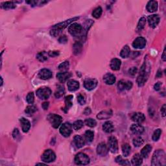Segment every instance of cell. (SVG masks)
I'll list each match as a JSON object with an SVG mask.
<instances>
[{
    "mask_svg": "<svg viewBox=\"0 0 166 166\" xmlns=\"http://www.w3.org/2000/svg\"><path fill=\"white\" fill-rule=\"evenodd\" d=\"M67 88L70 92H74L79 88V83L75 80H71L67 82Z\"/></svg>",
    "mask_w": 166,
    "mask_h": 166,
    "instance_id": "cell-22",
    "label": "cell"
},
{
    "mask_svg": "<svg viewBox=\"0 0 166 166\" xmlns=\"http://www.w3.org/2000/svg\"><path fill=\"white\" fill-rule=\"evenodd\" d=\"M72 77V74L67 72H60L57 74V78L60 83H64Z\"/></svg>",
    "mask_w": 166,
    "mask_h": 166,
    "instance_id": "cell-17",
    "label": "cell"
},
{
    "mask_svg": "<svg viewBox=\"0 0 166 166\" xmlns=\"http://www.w3.org/2000/svg\"><path fill=\"white\" fill-rule=\"evenodd\" d=\"M84 114H85V115H89V114H91V109L88 108V107H87L85 108V110H84Z\"/></svg>",
    "mask_w": 166,
    "mask_h": 166,
    "instance_id": "cell-56",
    "label": "cell"
},
{
    "mask_svg": "<svg viewBox=\"0 0 166 166\" xmlns=\"http://www.w3.org/2000/svg\"><path fill=\"white\" fill-rule=\"evenodd\" d=\"M116 80V77H115L114 75L109 74V73L105 74L103 77L104 82H105V84H108V85H112V84L115 83Z\"/></svg>",
    "mask_w": 166,
    "mask_h": 166,
    "instance_id": "cell-21",
    "label": "cell"
},
{
    "mask_svg": "<svg viewBox=\"0 0 166 166\" xmlns=\"http://www.w3.org/2000/svg\"><path fill=\"white\" fill-rule=\"evenodd\" d=\"M19 122L21 123L22 129L24 133H27L31 128V123L29 121L24 117H22L19 119Z\"/></svg>",
    "mask_w": 166,
    "mask_h": 166,
    "instance_id": "cell-20",
    "label": "cell"
},
{
    "mask_svg": "<svg viewBox=\"0 0 166 166\" xmlns=\"http://www.w3.org/2000/svg\"><path fill=\"white\" fill-rule=\"evenodd\" d=\"M116 162L122 165H130L131 163L127 160H123L121 156H118L116 158Z\"/></svg>",
    "mask_w": 166,
    "mask_h": 166,
    "instance_id": "cell-39",
    "label": "cell"
},
{
    "mask_svg": "<svg viewBox=\"0 0 166 166\" xmlns=\"http://www.w3.org/2000/svg\"><path fill=\"white\" fill-rule=\"evenodd\" d=\"M52 72L48 69H42L38 73V77L42 80H47L52 77Z\"/></svg>",
    "mask_w": 166,
    "mask_h": 166,
    "instance_id": "cell-16",
    "label": "cell"
},
{
    "mask_svg": "<svg viewBox=\"0 0 166 166\" xmlns=\"http://www.w3.org/2000/svg\"><path fill=\"white\" fill-rule=\"evenodd\" d=\"M84 136H85V139L87 142L90 143L93 141L94 138V132L92 131H86L85 134H84Z\"/></svg>",
    "mask_w": 166,
    "mask_h": 166,
    "instance_id": "cell-36",
    "label": "cell"
},
{
    "mask_svg": "<svg viewBox=\"0 0 166 166\" xmlns=\"http://www.w3.org/2000/svg\"><path fill=\"white\" fill-rule=\"evenodd\" d=\"M161 134H162L161 129L160 128L156 129V130L154 132V133L153 134V137H152V138H153V141H154V142L158 141V140L160 139Z\"/></svg>",
    "mask_w": 166,
    "mask_h": 166,
    "instance_id": "cell-42",
    "label": "cell"
},
{
    "mask_svg": "<svg viewBox=\"0 0 166 166\" xmlns=\"http://www.w3.org/2000/svg\"><path fill=\"white\" fill-rule=\"evenodd\" d=\"M132 164L133 165H140L143 162L142 156L140 154H135L132 158Z\"/></svg>",
    "mask_w": 166,
    "mask_h": 166,
    "instance_id": "cell-27",
    "label": "cell"
},
{
    "mask_svg": "<svg viewBox=\"0 0 166 166\" xmlns=\"http://www.w3.org/2000/svg\"><path fill=\"white\" fill-rule=\"evenodd\" d=\"M103 131L106 133H111L114 131L113 123L111 122H106L103 125Z\"/></svg>",
    "mask_w": 166,
    "mask_h": 166,
    "instance_id": "cell-28",
    "label": "cell"
},
{
    "mask_svg": "<svg viewBox=\"0 0 166 166\" xmlns=\"http://www.w3.org/2000/svg\"><path fill=\"white\" fill-rule=\"evenodd\" d=\"M147 10L149 13L156 12L158 9V3L156 1H149L147 4Z\"/></svg>",
    "mask_w": 166,
    "mask_h": 166,
    "instance_id": "cell-24",
    "label": "cell"
},
{
    "mask_svg": "<svg viewBox=\"0 0 166 166\" xmlns=\"http://www.w3.org/2000/svg\"><path fill=\"white\" fill-rule=\"evenodd\" d=\"M64 92H65V90H64V87L62 86H58L57 90H56L55 93V96L56 98L58 99V98H60L61 97L63 96Z\"/></svg>",
    "mask_w": 166,
    "mask_h": 166,
    "instance_id": "cell-35",
    "label": "cell"
},
{
    "mask_svg": "<svg viewBox=\"0 0 166 166\" xmlns=\"http://www.w3.org/2000/svg\"><path fill=\"white\" fill-rule=\"evenodd\" d=\"M108 146L109 150L112 153H116L118 151L117 140L116 137L111 136L109 138L108 142Z\"/></svg>",
    "mask_w": 166,
    "mask_h": 166,
    "instance_id": "cell-10",
    "label": "cell"
},
{
    "mask_svg": "<svg viewBox=\"0 0 166 166\" xmlns=\"http://www.w3.org/2000/svg\"><path fill=\"white\" fill-rule=\"evenodd\" d=\"M131 147L128 143H125L122 145V153L123 156L125 157H127L131 153Z\"/></svg>",
    "mask_w": 166,
    "mask_h": 166,
    "instance_id": "cell-34",
    "label": "cell"
},
{
    "mask_svg": "<svg viewBox=\"0 0 166 166\" xmlns=\"http://www.w3.org/2000/svg\"><path fill=\"white\" fill-rule=\"evenodd\" d=\"M117 87L121 91H123L125 90H131L132 88V87H133V83L129 81H126L122 80L118 83Z\"/></svg>",
    "mask_w": 166,
    "mask_h": 166,
    "instance_id": "cell-13",
    "label": "cell"
},
{
    "mask_svg": "<svg viewBox=\"0 0 166 166\" xmlns=\"http://www.w3.org/2000/svg\"><path fill=\"white\" fill-rule=\"evenodd\" d=\"M161 114L162 115V116L164 117L165 116V104L162 106V107L161 108Z\"/></svg>",
    "mask_w": 166,
    "mask_h": 166,
    "instance_id": "cell-54",
    "label": "cell"
},
{
    "mask_svg": "<svg viewBox=\"0 0 166 166\" xmlns=\"http://www.w3.org/2000/svg\"><path fill=\"white\" fill-rule=\"evenodd\" d=\"M48 55L51 57H55L59 55V51H49Z\"/></svg>",
    "mask_w": 166,
    "mask_h": 166,
    "instance_id": "cell-51",
    "label": "cell"
},
{
    "mask_svg": "<svg viewBox=\"0 0 166 166\" xmlns=\"http://www.w3.org/2000/svg\"><path fill=\"white\" fill-rule=\"evenodd\" d=\"M73 95H67L65 98V103H66V109L68 110L70 107H72L73 105L72 103Z\"/></svg>",
    "mask_w": 166,
    "mask_h": 166,
    "instance_id": "cell-44",
    "label": "cell"
},
{
    "mask_svg": "<svg viewBox=\"0 0 166 166\" xmlns=\"http://www.w3.org/2000/svg\"><path fill=\"white\" fill-rule=\"evenodd\" d=\"M121 65H122V62L118 58H113L110 61V66L111 69L112 70H114V71H117L119 70L121 67Z\"/></svg>",
    "mask_w": 166,
    "mask_h": 166,
    "instance_id": "cell-23",
    "label": "cell"
},
{
    "mask_svg": "<svg viewBox=\"0 0 166 166\" xmlns=\"http://www.w3.org/2000/svg\"><path fill=\"white\" fill-rule=\"evenodd\" d=\"M97 85V81L94 78H88L84 81V86L87 90L91 91L94 90Z\"/></svg>",
    "mask_w": 166,
    "mask_h": 166,
    "instance_id": "cell-11",
    "label": "cell"
},
{
    "mask_svg": "<svg viewBox=\"0 0 166 166\" xmlns=\"http://www.w3.org/2000/svg\"><path fill=\"white\" fill-rule=\"evenodd\" d=\"M42 160L44 162L51 163L54 162L56 159V155L54 152L51 149L46 150L41 156Z\"/></svg>",
    "mask_w": 166,
    "mask_h": 166,
    "instance_id": "cell-7",
    "label": "cell"
},
{
    "mask_svg": "<svg viewBox=\"0 0 166 166\" xmlns=\"http://www.w3.org/2000/svg\"><path fill=\"white\" fill-rule=\"evenodd\" d=\"M131 131L135 134H141L144 132V128L140 123L133 124L131 126Z\"/></svg>",
    "mask_w": 166,
    "mask_h": 166,
    "instance_id": "cell-19",
    "label": "cell"
},
{
    "mask_svg": "<svg viewBox=\"0 0 166 166\" xmlns=\"http://www.w3.org/2000/svg\"><path fill=\"white\" fill-rule=\"evenodd\" d=\"M151 150H152V146L149 144L146 145L141 151V156H142V158H147L148 156L149 155Z\"/></svg>",
    "mask_w": 166,
    "mask_h": 166,
    "instance_id": "cell-29",
    "label": "cell"
},
{
    "mask_svg": "<svg viewBox=\"0 0 166 166\" xmlns=\"http://www.w3.org/2000/svg\"><path fill=\"white\" fill-rule=\"evenodd\" d=\"M51 94V90L49 88H47V87L40 88L36 91V95L42 100L48 99Z\"/></svg>",
    "mask_w": 166,
    "mask_h": 166,
    "instance_id": "cell-8",
    "label": "cell"
},
{
    "mask_svg": "<svg viewBox=\"0 0 166 166\" xmlns=\"http://www.w3.org/2000/svg\"><path fill=\"white\" fill-rule=\"evenodd\" d=\"M49 105V102H44L43 104H42V107H43L44 110H47V108H48Z\"/></svg>",
    "mask_w": 166,
    "mask_h": 166,
    "instance_id": "cell-55",
    "label": "cell"
},
{
    "mask_svg": "<svg viewBox=\"0 0 166 166\" xmlns=\"http://www.w3.org/2000/svg\"><path fill=\"white\" fill-rule=\"evenodd\" d=\"M143 143H144V140L142 137H136L133 140V144L135 147H140L143 144Z\"/></svg>",
    "mask_w": 166,
    "mask_h": 166,
    "instance_id": "cell-40",
    "label": "cell"
},
{
    "mask_svg": "<svg viewBox=\"0 0 166 166\" xmlns=\"http://www.w3.org/2000/svg\"><path fill=\"white\" fill-rule=\"evenodd\" d=\"M84 123H85V124L87 126H90V127H94V126H95L97 125L96 121L94 119H92V118L86 119L85 120V122H84Z\"/></svg>",
    "mask_w": 166,
    "mask_h": 166,
    "instance_id": "cell-46",
    "label": "cell"
},
{
    "mask_svg": "<svg viewBox=\"0 0 166 166\" xmlns=\"http://www.w3.org/2000/svg\"><path fill=\"white\" fill-rule=\"evenodd\" d=\"M108 152V147L105 143H100L99 145H97V153L98 155L101 156H105L107 154Z\"/></svg>",
    "mask_w": 166,
    "mask_h": 166,
    "instance_id": "cell-14",
    "label": "cell"
},
{
    "mask_svg": "<svg viewBox=\"0 0 166 166\" xmlns=\"http://www.w3.org/2000/svg\"><path fill=\"white\" fill-rule=\"evenodd\" d=\"M74 142L77 148H81L85 144V142L82 136L79 135H76L74 138Z\"/></svg>",
    "mask_w": 166,
    "mask_h": 166,
    "instance_id": "cell-25",
    "label": "cell"
},
{
    "mask_svg": "<svg viewBox=\"0 0 166 166\" xmlns=\"http://www.w3.org/2000/svg\"><path fill=\"white\" fill-rule=\"evenodd\" d=\"M26 100L27 102L32 105L34 103V101H35V96H34V94L33 92H29V94H27V97H26Z\"/></svg>",
    "mask_w": 166,
    "mask_h": 166,
    "instance_id": "cell-47",
    "label": "cell"
},
{
    "mask_svg": "<svg viewBox=\"0 0 166 166\" xmlns=\"http://www.w3.org/2000/svg\"><path fill=\"white\" fill-rule=\"evenodd\" d=\"M146 45V40L143 37H138L134 40L133 46L136 49H143Z\"/></svg>",
    "mask_w": 166,
    "mask_h": 166,
    "instance_id": "cell-15",
    "label": "cell"
},
{
    "mask_svg": "<svg viewBox=\"0 0 166 166\" xmlns=\"http://www.w3.org/2000/svg\"><path fill=\"white\" fill-rule=\"evenodd\" d=\"M60 133L64 137H69L72 133V125L69 123H64L60 128Z\"/></svg>",
    "mask_w": 166,
    "mask_h": 166,
    "instance_id": "cell-9",
    "label": "cell"
},
{
    "mask_svg": "<svg viewBox=\"0 0 166 166\" xmlns=\"http://www.w3.org/2000/svg\"><path fill=\"white\" fill-rule=\"evenodd\" d=\"M75 163L78 165H87L90 163V158L86 154L79 153L75 157Z\"/></svg>",
    "mask_w": 166,
    "mask_h": 166,
    "instance_id": "cell-6",
    "label": "cell"
},
{
    "mask_svg": "<svg viewBox=\"0 0 166 166\" xmlns=\"http://www.w3.org/2000/svg\"><path fill=\"white\" fill-rule=\"evenodd\" d=\"M69 63L68 61H65L64 63H61L60 65L58 66V69L60 70V71L64 72H67V69H69Z\"/></svg>",
    "mask_w": 166,
    "mask_h": 166,
    "instance_id": "cell-41",
    "label": "cell"
},
{
    "mask_svg": "<svg viewBox=\"0 0 166 166\" xmlns=\"http://www.w3.org/2000/svg\"><path fill=\"white\" fill-rule=\"evenodd\" d=\"M147 64L145 63L143 64L141 69H140V75H138L136 80L138 85L139 86H143L148 79L149 74L150 72V67H147Z\"/></svg>",
    "mask_w": 166,
    "mask_h": 166,
    "instance_id": "cell-3",
    "label": "cell"
},
{
    "mask_svg": "<svg viewBox=\"0 0 166 166\" xmlns=\"http://www.w3.org/2000/svg\"><path fill=\"white\" fill-rule=\"evenodd\" d=\"M83 50V45L81 42H77L74 44L73 46V51H74V55H78L82 52Z\"/></svg>",
    "mask_w": 166,
    "mask_h": 166,
    "instance_id": "cell-30",
    "label": "cell"
},
{
    "mask_svg": "<svg viewBox=\"0 0 166 166\" xmlns=\"http://www.w3.org/2000/svg\"><path fill=\"white\" fill-rule=\"evenodd\" d=\"M1 78V86H2L3 85V78H2V77H1L0 78Z\"/></svg>",
    "mask_w": 166,
    "mask_h": 166,
    "instance_id": "cell-59",
    "label": "cell"
},
{
    "mask_svg": "<svg viewBox=\"0 0 166 166\" xmlns=\"http://www.w3.org/2000/svg\"><path fill=\"white\" fill-rule=\"evenodd\" d=\"M165 154L163 150H157L155 152L152 158L151 165L153 166H160L165 165Z\"/></svg>",
    "mask_w": 166,
    "mask_h": 166,
    "instance_id": "cell-2",
    "label": "cell"
},
{
    "mask_svg": "<svg viewBox=\"0 0 166 166\" xmlns=\"http://www.w3.org/2000/svg\"><path fill=\"white\" fill-rule=\"evenodd\" d=\"M47 120L49 121L53 128H57L63 122V117L57 114H50L47 116Z\"/></svg>",
    "mask_w": 166,
    "mask_h": 166,
    "instance_id": "cell-5",
    "label": "cell"
},
{
    "mask_svg": "<svg viewBox=\"0 0 166 166\" xmlns=\"http://www.w3.org/2000/svg\"><path fill=\"white\" fill-rule=\"evenodd\" d=\"M112 116V111L111 110H108V111H102L100 113H99L97 114V117L99 119H107L110 118L111 116Z\"/></svg>",
    "mask_w": 166,
    "mask_h": 166,
    "instance_id": "cell-26",
    "label": "cell"
},
{
    "mask_svg": "<svg viewBox=\"0 0 166 166\" xmlns=\"http://www.w3.org/2000/svg\"><path fill=\"white\" fill-rule=\"evenodd\" d=\"M102 13H103V10H102V8L101 7H97L96 8H95L93 11L92 13V16L94 17L95 18H99L101 15H102Z\"/></svg>",
    "mask_w": 166,
    "mask_h": 166,
    "instance_id": "cell-38",
    "label": "cell"
},
{
    "mask_svg": "<svg viewBox=\"0 0 166 166\" xmlns=\"http://www.w3.org/2000/svg\"><path fill=\"white\" fill-rule=\"evenodd\" d=\"M13 136L15 140H17L18 138V137H19V133L18 128H15L13 131Z\"/></svg>",
    "mask_w": 166,
    "mask_h": 166,
    "instance_id": "cell-52",
    "label": "cell"
},
{
    "mask_svg": "<svg viewBox=\"0 0 166 166\" xmlns=\"http://www.w3.org/2000/svg\"><path fill=\"white\" fill-rule=\"evenodd\" d=\"M146 19L144 17H142V18H140V19L139 20L138 22V26H137V29L136 31L138 32L139 31H141L144 28V27L145 26V24H146Z\"/></svg>",
    "mask_w": 166,
    "mask_h": 166,
    "instance_id": "cell-37",
    "label": "cell"
},
{
    "mask_svg": "<svg viewBox=\"0 0 166 166\" xmlns=\"http://www.w3.org/2000/svg\"><path fill=\"white\" fill-rule=\"evenodd\" d=\"M37 111V108L35 106H33V105H30V106H27V108H25V112L27 114H33L35 113Z\"/></svg>",
    "mask_w": 166,
    "mask_h": 166,
    "instance_id": "cell-43",
    "label": "cell"
},
{
    "mask_svg": "<svg viewBox=\"0 0 166 166\" xmlns=\"http://www.w3.org/2000/svg\"><path fill=\"white\" fill-rule=\"evenodd\" d=\"M16 7V5L13 1H6L1 3V7L5 10L13 9Z\"/></svg>",
    "mask_w": 166,
    "mask_h": 166,
    "instance_id": "cell-33",
    "label": "cell"
},
{
    "mask_svg": "<svg viewBox=\"0 0 166 166\" xmlns=\"http://www.w3.org/2000/svg\"><path fill=\"white\" fill-rule=\"evenodd\" d=\"M77 101L81 105H84L86 103V98L83 94H79L77 96Z\"/></svg>",
    "mask_w": 166,
    "mask_h": 166,
    "instance_id": "cell-48",
    "label": "cell"
},
{
    "mask_svg": "<svg viewBox=\"0 0 166 166\" xmlns=\"http://www.w3.org/2000/svg\"><path fill=\"white\" fill-rule=\"evenodd\" d=\"M162 60L164 61H165V49H164V53H163V55H162Z\"/></svg>",
    "mask_w": 166,
    "mask_h": 166,
    "instance_id": "cell-58",
    "label": "cell"
},
{
    "mask_svg": "<svg viewBox=\"0 0 166 166\" xmlns=\"http://www.w3.org/2000/svg\"><path fill=\"white\" fill-rule=\"evenodd\" d=\"M130 53H131L130 47H129L127 45H126V46L123 47L122 51H121L120 56L121 57H122L123 58H126L128 57V56L130 55Z\"/></svg>",
    "mask_w": 166,
    "mask_h": 166,
    "instance_id": "cell-31",
    "label": "cell"
},
{
    "mask_svg": "<svg viewBox=\"0 0 166 166\" xmlns=\"http://www.w3.org/2000/svg\"><path fill=\"white\" fill-rule=\"evenodd\" d=\"M138 72V69L136 67H133L128 70V73L129 74L132 76H134L136 74V73Z\"/></svg>",
    "mask_w": 166,
    "mask_h": 166,
    "instance_id": "cell-50",
    "label": "cell"
},
{
    "mask_svg": "<svg viewBox=\"0 0 166 166\" xmlns=\"http://www.w3.org/2000/svg\"><path fill=\"white\" fill-rule=\"evenodd\" d=\"M162 72L160 71V70H158V73H157V74H156V77L159 78V77H162Z\"/></svg>",
    "mask_w": 166,
    "mask_h": 166,
    "instance_id": "cell-57",
    "label": "cell"
},
{
    "mask_svg": "<svg viewBox=\"0 0 166 166\" xmlns=\"http://www.w3.org/2000/svg\"><path fill=\"white\" fill-rule=\"evenodd\" d=\"M162 83H160V82H158L157 83H156L155 84H154V90H156V91H158L160 90V88H161V86H162Z\"/></svg>",
    "mask_w": 166,
    "mask_h": 166,
    "instance_id": "cell-53",
    "label": "cell"
},
{
    "mask_svg": "<svg viewBox=\"0 0 166 166\" xmlns=\"http://www.w3.org/2000/svg\"><path fill=\"white\" fill-rule=\"evenodd\" d=\"M83 125H84V123L83 121L77 120V121H76V122H75L74 124H73V128H74V130L78 131L82 128Z\"/></svg>",
    "mask_w": 166,
    "mask_h": 166,
    "instance_id": "cell-45",
    "label": "cell"
},
{
    "mask_svg": "<svg viewBox=\"0 0 166 166\" xmlns=\"http://www.w3.org/2000/svg\"><path fill=\"white\" fill-rule=\"evenodd\" d=\"M68 31L72 36H75V37H80L83 38L84 36L83 27L81 26V25L77 23H74L70 25L68 27Z\"/></svg>",
    "mask_w": 166,
    "mask_h": 166,
    "instance_id": "cell-4",
    "label": "cell"
},
{
    "mask_svg": "<svg viewBox=\"0 0 166 166\" xmlns=\"http://www.w3.org/2000/svg\"><path fill=\"white\" fill-rule=\"evenodd\" d=\"M58 42H60V44H66L67 42V38L66 35L61 36L58 39Z\"/></svg>",
    "mask_w": 166,
    "mask_h": 166,
    "instance_id": "cell-49",
    "label": "cell"
},
{
    "mask_svg": "<svg viewBox=\"0 0 166 166\" xmlns=\"http://www.w3.org/2000/svg\"><path fill=\"white\" fill-rule=\"evenodd\" d=\"M78 18H72V19H69L68 20H66V21H64L63 22H62V23H59L57 25H54V26L53 27L52 29L50 31V34L51 35H52L53 36H57L59 34H60L67 27V25H69L70 24L73 22L74 21L77 20L78 19Z\"/></svg>",
    "mask_w": 166,
    "mask_h": 166,
    "instance_id": "cell-1",
    "label": "cell"
},
{
    "mask_svg": "<svg viewBox=\"0 0 166 166\" xmlns=\"http://www.w3.org/2000/svg\"><path fill=\"white\" fill-rule=\"evenodd\" d=\"M145 119V116L142 112H136L132 116V120L137 123H142Z\"/></svg>",
    "mask_w": 166,
    "mask_h": 166,
    "instance_id": "cell-18",
    "label": "cell"
},
{
    "mask_svg": "<svg viewBox=\"0 0 166 166\" xmlns=\"http://www.w3.org/2000/svg\"><path fill=\"white\" fill-rule=\"evenodd\" d=\"M48 53H47L46 51H41L39 53H38L37 56H36V58H37L38 60L42 62V63H44V62L46 61L47 60V58H48Z\"/></svg>",
    "mask_w": 166,
    "mask_h": 166,
    "instance_id": "cell-32",
    "label": "cell"
},
{
    "mask_svg": "<svg viewBox=\"0 0 166 166\" xmlns=\"http://www.w3.org/2000/svg\"><path fill=\"white\" fill-rule=\"evenodd\" d=\"M147 20L151 27L155 28L160 22V17L158 15H152L148 16Z\"/></svg>",
    "mask_w": 166,
    "mask_h": 166,
    "instance_id": "cell-12",
    "label": "cell"
}]
</instances>
